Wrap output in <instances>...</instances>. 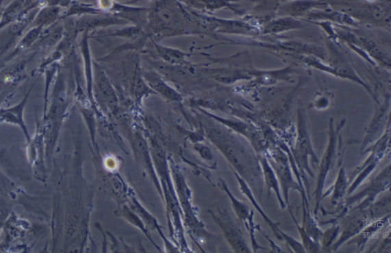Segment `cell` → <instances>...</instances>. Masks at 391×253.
I'll return each instance as SVG.
<instances>
[{"mask_svg":"<svg viewBox=\"0 0 391 253\" xmlns=\"http://www.w3.org/2000/svg\"><path fill=\"white\" fill-rule=\"evenodd\" d=\"M244 223L247 224V229L250 232L251 245H253V252H256L258 250H264V248L258 245L255 239V232L260 226L254 222V212L253 210H251L250 216Z\"/></svg>","mask_w":391,"mask_h":253,"instance_id":"17","label":"cell"},{"mask_svg":"<svg viewBox=\"0 0 391 253\" xmlns=\"http://www.w3.org/2000/svg\"><path fill=\"white\" fill-rule=\"evenodd\" d=\"M291 217H292L294 221L296 224L297 228L298 231L300 232V235L302 239V245L305 250L308 252H318L320 251L321 245L320 243H316L314 241L312 238H311L307 232L305 231V230L302 228V226H300L298 224L296 218L293 215L292 210H290Z\"/></svg>","mask_w":391,"mask_h":253,"instance_id":"13","label":"cell"},{"mask_svg":"<svg viewBox=\"0 0 391 253\" xmlns=\"http://www.w3.org/2000/svg\"><path fill=\"white\" fill-rule=\"evenodd\" d=\"M266 157L275 172L283 191V201L288 205L290 210H291L289 203L290 190L293 189L301 193L305 191L304 186L294 181L292 171L290 169L289 158L285 153L278 149L271 152L269 156Z\"/></svg>","mask_w":391,"mask_h":253,"instance_id":"2","label":"cell"},{"mask_svg":"<svg viewBox=\"0 0 391 253\" xmlns=\"http://www.w3.org/2000/svg\"><path fill=\"white\" fill-rule=\"evenodd\" d=\"M260 167L262 171V175L265 185H266L268 196L270 197L271 190L275 192L278 202L281 205L282 210L286 208V204L283 201V196L281 195V191L279 182L276 176L275 172L271 165H270L268 158L264 155L258 158Z\"/></svg>","mask_w":391,"mask_h":253,"instance_id":"8","label":"cell"},{"mask_svg":"<svg viewBox=\"0 0 391 253\" xmlns=\"http://www.w3.org/2000/svg\"><path fill=\"white\" fill-rule=\"evenodd\" d=\"M224 187L225 191L227 192V194L231 199V203H233L234 208L238 217L240 218V221L242 222L247 221L251 215V210L249 209V206L247 204H244L242 202L238 201V200H237L233 195H231L229 189L225 187V184Z\"/></svg>","mask_w":391,"mask_h":253,"instance_id":"15","label":"cell"},{"mask_svg":"<svg viewBox=\"0 0 391 253\" xmlns=\"http://www.w3.org/2000/svg\"><path fill=\"white\" fill-rule=\"evenodd\" d=\"M306 123L304 112L299 110L298 112V136L295 147L291 154L293 156L294 162L299 169L298 170L303 178H306L305 176L306 173L311 177H314L309 164V157L313 158L314 163L320 162L314 150L312 143H311Z\"/></svg>","mask_w":391,"mask_h":253,"instance_id":"1","label":"cell"},{"mask_svg":"<svg viewBox=\"0 0 391 253\" xmlns=\"http://www.w3.org/2000/svg\"><path fill=\"white\" fill-rule=\"evenodd\" d=\"M155 48L164 62L173 64H184L187 62V55L177 49L164 47V46L155 44Z\"/></svg>","mask_w":391,"mask_h":253,"instance_id":"12","label":"cell"},{"mask_svg":"<svg viewBox=\"0 0 391 253\" xmlns=\"http://www.w3.org/2000/svg\"><path fill=\"white\" fill-rule=\"evenodd\" d=\"M356 210H360V214H357L344 225L339 241L333 245V251L339 249L340 246L349 241L351 237L360 234L361 231L372 221L370 217H372L373 214L370 210H366V209Z\"/></svg>","mask_w":391,"mask_h":253,"instance_id":"7","label":"cell"},{"mask_svg":"<svg viewBox=\"0 0 391 253\" xmlns=\"http://www.w3.org/2000/svg\"><path fill=\"white\" fill-rule=\"evenodd\" d=\"M336 134L333 123L331 122L329 126V143L327 150L325 152V154L320 164L319 175H318L316 187L315 190V216L317 215L318 210H320V202L323 196V194L325 182H326V180L329 171L334 165L336 156Z\"/></svg>","mask_w":391,"mask_h":253,"instance_id":"3","label":"cell"},{"mask_svg":"<svg viewBox=\"0 0 391 253\" xmlns=\"http://www.w3.org/2000/svg\"><path fill=\"white\" fill-rule=\"evenodd\" d=\"M349 187V178L346 171L344 168H341L339 171V175L336 179V183L333 186V191L332 198H331V204L336 206L340 203L344 195L347 192Z\"/></svg>","mask_w":391,"mask_h":253,"instance_id":"11","label":"cell"},{"mask_svg":"<svg viewBox=\"0 0 391 253\" xmlns=\"http://www.w3.org/2000/svg\"><path fill=\"white\" fill-rule=\"evenodd\" d=\"M341 230L340 226L336 225L332 226L330 229L327 230L326 232H323L321 241L323 250L329 252L331 246H332L335 239L337 237L338 234H340Z\"/></svg>","mask_w":391,"mask_h":253,"instance_id":"16","label":"cell"},{"mask_svg":"<svg viewBox=\"0 0 391 253\" xmlns=\"http://www.w3.org/2000/svg\"><path fill=\"white\" fill-rule=\"evenodd\" d=\"M388 142V138L386 137L383 138L380 142L377 143L372 149V153H370V155L366 159V161L361 165V167L357 168L355 171L353 173V175L351 176V178L349 179V182L355 176H357V177L353 184H351L347 189L349 195H352L353 193L360 187V185L364 181V180L372 174V172L377 167V165L380 163L381 159L383 158L384 155H386Z\"/></svg>","mask_w":391,"mask_h":253,"instance_id":"5","label":"cell"},{"mask_svg":"<svg viewBox=\"0 0 391 253\" xmlns=\"http://www.w3.org/2000/svg\"><path fill=\"white\" fill-rule=\"evenodd\" d=\"M390 165H388L386 169H384L379 175H377L370 182L366 189H364L357 195L353 197H350L347 199L346 204L347 206H351L354 204L357 201L364 197H366V199L360 204L357 206L353 210H363L367 209L368 206L372 204L376 197L380 194V193L386 191L390 189Z\"/></svg>","mask_w":391,"mask_h":253,"instance_id":"4","label":"cell"},{"mask_svg":"<svg viewBox=\"0 0 391 253\" xmlns=\"http://www.w3.org/2000/svg\"><path fill=\"white\" fill-rule=\"evenodd\" d=\"M388 217L381 219L379 221H377L368 226L366 231L362 232V235L360 238H357L356 241H353L352 242H350L349 244L356 243H357V246H359V248H361V246L364 248V245H366V242L370 237H373L375 232L381 228L383 224L387 222Z\"/></svg>","mask_w":391,"mask_h":253,"instance_id":"14","label":"cell"},{"mask_svg":"<svg viewBox=\"0 0 391 253\" xmlns=\"http://www.w3.org/2000/svg\"><path fill=\"white\" fill-rule=\"evenodd\" d=\"M142 75L152 88H154L164 97L172 99V101H178V99H181L180 95L174 90H172L156 73L147 71L144 72Z\"/></svg>","mask_w":391,"mask_h":253,"instance_id":"9","label":"cell"},{"mask_svg":"<svg viewBox=\"0 0 391 253\" xmlns=\"http://www.w3.org/2000/svg\"><path fill=\"white\" fill-rule=\"evenodd\" d=\"M236 177L238 180V184L240 185V189L243 194L248 197L251 204L255 206V208L260 212V214L264 218V221L270 226L271 230H273L276 237L280 241H285L290 245V248L292 249L294 252H306V250L303 248L302 243L296 241V239L284 232L279 228V226L277 225L275 222L271 221V219L265 214L263 209H262L260 204H257L253 191H251L249 184L244 180L241 178L236 172H235Z\"/></svg>","mask_w":391,"mask_h":253,"instance_id":"6","label":"cell"},{"mask_svg":"<svg viewBox=\"0 0 391 253\" xmlns=\"http://www.w3.org/2000/svg\"><path fill=\"white\" fill-rule=\"evenodd\" d=\"M97 83L98 92L103 97V101L110 106H114L116 102V97L114 89L109 82V79L105 76V73L101 67H97Z\"/></svg>","mask_w":391,"mask_h":253,"instance_id":"10","label":"cell"}]
</instances>
